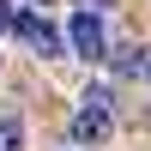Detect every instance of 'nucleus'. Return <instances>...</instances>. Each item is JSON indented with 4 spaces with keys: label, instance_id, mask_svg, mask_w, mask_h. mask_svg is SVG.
<instances>
[{
    "label": "nucleus",
    "instance_id": "1",
    "mask_svg": "<svg viewBox=\"0 0 151 151\" xmlns=\"http://www.w3.org/2000/svg\"><path fill=\"white\" fill-rule=\"evenodd\" d=\"M109 127H115V115H109V91H85V109L73 115V139H79V145H103Z\"/></svg>",
    "mask_w": 151,
    "mask_h": 151
},
{
    "label": "nucleus",
    "instance_id": "2",
    "mask_svg": "<svg viewBox=\"0 0 151 151\" xmlns=\"http://www.w3.org/2000/svg\"><path fill=\"white\" fill-rule=\"evenodd\" d=\"M67 42H73V55L97 60V55H103V18H97L91 6H79V12H73V24H67Z\"/></svg>",
    "mask_w": 151,
    "mask_h": 151
},
{
    "label": "nucleus",
    "instance_id": "3",
    "mask_svg": "<svg viewBox=\"0 0 151 151\" xmlns=\"http://www.w3.org/2000/svg\"><path fill=\"white\" fill-rule=\"evenodd\" d=\"M12 30H18L36 55H60V30L42 18V12H12Z\"/></svg>",
    "mask_w": 151,
    "mask_h": 151
},
{
    "label": "nucleus",
    "instance_id": "4",
    "mask_svg": "<svg viewBox=\"0 0 151 151\" xmlns=\"http://www.w3.org/2000/svg\"><path fill=\"white\" fill-rule=\"evenodd\" d=\"M18 139H24L18 115H0V151H18Z\"/></svg>",
    "mask_w": 151,
    "mask_h": 151
},
{
    "label": "nucleus",
    "instance_id": "5",
    "mask_svg": "<svg viewBox=\"0 0 151 151\" xmlns=\"http://www.w3.org/2000/svg\"><path fill=\"white\" fill-rule=\"evenodd\" d=\"M6 24H12V6H6V0H0V30H6Z\"/></svg>",
    "mask_w": 151,
    "mask_h": 151
},
{
    "label": "nucleus",
    "instance_id": "6",
    "mask_svg": "<svg viewBox=\"0 0 151 151\" xmlns=\"http://www.w3.org/2000/svg\"><path fill=\"white\" fill-rule=\"evenodd\" d=\"M145 73H151V60H145Z\"/></svg>",
    "mask_w": 151,
    "mask_h": 151
}]
</instances>
